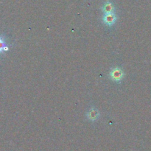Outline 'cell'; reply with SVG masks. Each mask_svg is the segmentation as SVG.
I'll use <instances>...</instances> for the list:
<instances>
[{
  "label": "cell",
  "instance_id": "cell-2",
  "mask_svg": "<svg viewBox=\"0 0 151 151\" xmlns=\"http://www.w3.org/2000/svg\"><path fill=\"white\" fill-rule=\"evenodd\" d=\"M103 22L108 27H111L112 25L116 23L117 20V16L114 13H104L103 18H102Z\"/></svg>",
  "mask_w": 151,
  "mask_h": 151
},
{
  "label": "cell",
  "instance_id": "cell-1",
  "mask_svg": "<svg viewBox=\"0 0 151 151\" xmlns=\"http://www.w3.org/2000/svg\"><path fill=\"white\" fill-rule=\"evenodd\" d=\"M124 73L123 70L121 68L116 66L112 69H111L110 72L109 74V78L111 81H114L115 83H120L122 80L123 79Z\"/></svg>",
  "mask_w": 151,
  "mask_h": 151
},
{
  "label": "cell",
  "instance_id": "cell-3",
  "mask_svg": "<svg viewBox=\"0 0 151 151\" xmlns=\"http://www.w3.org/2000/svg\"><path fill=\"white\" fill-rule=\"evenodd\" d=\"M100 113L98 109L94 106H91L86 112V118L91 122L97 121L100 118Z\"/></svg>",
  "mask_w": 151,
  "mask_h": 151
},
{
  "label": "cell",
  "instance_id": "cell-4",
  "mask_svg": "<svg viewBox=\"0 0 151 151\" xmlns=\"http://www.w3.org/2000/svg\"><path fill=\"white\" fill-rule=\"evenodd\" d=\"M115 10H116L115 5L110 0H107L101 7V10L103 12V13H114Z\"/></svg>",
  "mask_w": 151,
  "mask_h": 151
},
{
  "label": "cell",
  "instance_id": "cell-5",
  "mask_svg": "<svg viewBox=\"0 0 151 151\" xmlns=\"http://www.w3.org/2000/svg\"><path fill=\"white\" fill-rule=\"evenodd\" d=\"M10 44L6 41L5 37L4 35H0V55L4 54L6 52L10 50Z\"/></svg>",
  "mask_w": 151,
  "mask_h": 151
}]
</instances>
